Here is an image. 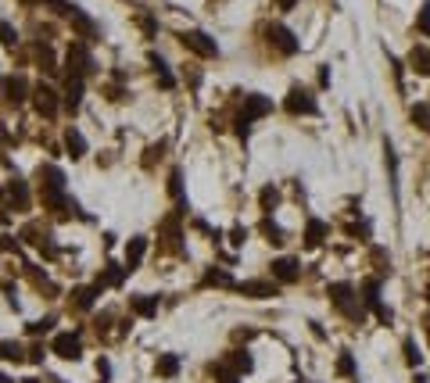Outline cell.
I'll use <instances>...</instances> for the list:
<instances>
[{
  "mask_svg": "<svg viewBox=\"0 0 430 383\" xmlns=\"http://www.w3.org/2000/svg\"><path fill=\"white\" fill-rule=\"evenodd\" d=\"M413 383H430V376H427V373H416V376H413Z\"/></svg>",
  "mask_w": 430,
  "mask_h": 383,
  "instance_id": "obj_45",
  "label": "cell"
},
{
  "mask_svg": "<svg viewBox=\"0 0 430 383\" xmlns=\"http://www.w3.org/2000/svg\"><path fill=\"white\" fill-rule=\"evenodd\" d=\"M423 294H427V305H430V283H427V290H423Z\"/></svg>",
  "mask_w": 430,
  "mask_h": 383,
  "instance_id": "obj_47",
  "label": "cell"
},
{
  "mask_svg": "<svg viewBox=\"0 0 430 383\" xmlns=\"http://www.w3.org/2000/svg\"><path fill=\"white\" fill-rule=\"evenodd\" d=\"M169 194L176 197L183 204V183H180V168H172V176H169Z\"/></svg>",
  "mask_w": 430,
  "mask_h": 383,
  "instance_id": "obj_35",
  "label": "cell"
},
{
  "mask_svg": "<svg viewBox=\"0 0 430 383\" xmlns=\"http://www.w3.org/2000/svg\"><path fill=\"white\" fill-rule=\"evenodd\" d=\"M4 197L15 201L18 208H26V204H29V190H26V183H22V179H11L8 190H4Z\"/></svg>",
  "mask_w": 430,
  "mask_h": 383,
  "instance_id": "obj_22",
  "label": "cell"
},
{
  "mask_svg": "<svg viewBox=\"0 0 430 383\" xmlns=\"http://www.w3.org/2000/svg\"><path fill=\"white\" fill-rule=\"evenodd\" d=\"M327 237H330V226L322 222V219H309V226H305V247H319Z\"/></svg>",
  "mask_w": 430,
  "mask_h": 383,
  "instance_id": "obj_13",
  "label": "cell"
},
{
  "mask_svg": "<svg viewBox=\"0 0 430 383\" xmlns=\"http://www.w3.org/2000/svg\"><path fill=\"white\" fill-rule=\"evenodd\" d=\"M129 305H133V312H137V315L150 319V315L158 312V297H150V294H137V297H133V301H129Z\"/></svg>",
  "mask_w": 430,
  "mask_h": 383,
  "instance_id": "obj_21",
  "label": "cell"
},
{
  "mask_svg": "<svg viewBox=\"0 0 430 383\" xmlns=\"http://www.w3.org/2000/svg\"><path fill=\"white\" fill-rule=\"evenodd\" d=\"M0 383H11V380H8V376H4V373H0Z\"/></svg>",
  "mask_w": 430,
  "mask_h": 383,
  "instance_id": "obj_48",
  "label": "cell"
},
{
  "mask_svg": "<svg viewBox=\"0 0 430 383\" xmlns=\"http://www.w3.org/2000/svg\"><path fill=\"white\" fill-rule=\"evenodd\" d=\"M416 33H423L430 39V0H427V4H420V11H416Z\"/></svg>",
  "mask_w": 430,
  "mask_h": 383,
  "instance_id": "obj_32",
  "label": "cell"
},
{
  "mask_svg": "<svg viewBox=\"0 0 430 383\" xmlns=\"http://www.w3.org/2000/svg\"><path fill=\"white\" fill-rule=\"evenodd\" d=\"M51 326H54V319H40V323H33V326H29V333H47Z\"/></svg>",
  "mask_w": 430,
  "mask_h": 383,
  "instance_id": "obj_40",
  "label": "cell"
},
{
  "mask_svg": "<svg viewBox=\"0 0 430 383\" xmlns=\"http://www.w3.org/2000/svg\"><path fill=\"white\" fill-rule=\"evenodd\" d=\"M54 8L64 15V18H69V22L83 33V36H97V22H94V18L90 15H86L83 8H76V4H69V0H54Z\"/></svg>",
  "mask_w": 430,
  "mask_h": 383,
  "instance_id": "obj_4",
  "label": "cell"
},
{
  "mask_svg": "<svg viewBox=\"0 0 430 383\" xmlns=\"http://www.w3.org/2000/svg\"><path fill=\"white\" fill-rule=\"evenodd\" d=\"M180 373V355H162L158 358V376H176Z\"/></svg>",
  "mask_w": 430,
  "mask_h": 383,
  "instance_id": "obj_30",
  "label": "cell"
},
{
  "mask_svg": "<svg viewBox=\"0 0 430 383\" xmlns=\"http://www.w3.org/2000/svg\"><path fill=\"white\" fill-rule=\"evenodd\" d=\"M180 44H183L187 51H194V54H201V57H219V44H215L208 33H201V29L180 33Z\"/></svg>",
  "mask_w": 430,
  "mask_h": 383,
  "instance_id": "obj_3",
  "label": "cell"
},
{
  "mask_svg": "<svg viewBox=\"0 0 430 383\" xmlns=\"http://www.w3.org/2000/svg\"><path fill=\"white\" fill-rule=\"evenodd\" d=\"M244 118H266V115H273V100L266 97V93H248L244 97V112H241Z\"/></svg>",
  "mask_w": 430,
  "mask_h": 383,
  "instance_id": "obj_12",
  "label": "cell"
},
{
  "mask_svg": "<svg viewBox=\"0 0 430 383\" xmlns=\"http://www.w3.org/2000/svg\"><path fill=\"white\" fill-rule=\"evenodd\" d=\"M64 147H69L72 158H83V154H86V140H83V133L76 130V125H69V130H64Z\"/></svg>",
  "mask_w": 430,
  "mask_h": 383,
  "instance_id": "obj_20",
  "label": "cell"
},
{
  "mask_svg": "<svg viewBox=\"0 0 430 383\" xmlns=\"http://www.w3.org/2000/svg\"><path fill=\"white\" fill-rule=\"evenodd\" d=\"M33 104H36V112H40V115H47V118H54L58 108H61V104H58V93H54L51 87H43V82L33 90Z\"/></svg>",
  "mask_w": 430,
  "mask_h": 383,
  "instance_id": "obj_11",
  "label": "cell"
},
{
  "mask_svg": "<svg viewBox=\"0 0 430 383\" xmlns=\"http://www.w3.org/2000/svg\"><path fill=\"white\" fill-rule=\"evenodd\" d=\"M144 251H147V237H133V240H129V247H126V269H129V272L140 265Z\"/></svg>",
  "mask_w": 430,
  "mask_h": 383,
  "instance_id": "obj_15",
  "label": "cell"
},
{
  "mask_svg": "<svg viewBox=\"0 0 430 383\" xmlns=\"http://www.w3.org/2000/svg\"><path fill=\"white\" fill-rule=\"evenodd\" d=\"M101 294V287L94 283V287H79V290H72V297H76V308H94V297Z\"/></svg>",
  "mask_w": 430,
  "mask_h": 383,
  "instance_id": "obj_25",
  "label": "cell"
},
{
  "mask_svg": "<svg viewBox=\"0 0 430 383\" xmlns=\"http://www.w3.org/2000/svg\"><path fill=\"white\" fill-rule=\"evenodd\" d=\"M284 112L287 115H319V104H316V97H312V90H305V87H291L287 90V100H284Z\"/></svg>",
  "mask_w": 430,
  "mask_h": 383,
  "instance_id": "obj_2",
  "label": "cell"
},
{
  "mask_svg": "<svg viewBox=\"0 0 430 383\" xmlns=\"http://www.w3.org/2000/svg\"><path fill=\"white\" fill-rule=\"evenodd\" d=\"M409 122H413L416 130L430 133V104H427V100H416V104H409Z\"/></svg>",
  "mask_w": 430,
  "mask_h": 383,
  "instance_id": "obj_14",
  "label": "cell"
},
{
  "mask_svg": "<svg viewBox=\"0 0 430 383\" xmlns=\"http://www.w3.org/2000/svg\"><path fill=\"white\" fill-rule=\"evenodd\" d=\"M126 272H129V269H122V265H115V262H108L104 272H101V280H97V287H119V283L126 280Z\"/></svg>",
  "mask_w": 430,
  "mask_h": 383,
  "instance_id": "obj_17",
  "label": "cell"
},
{
  "mask_svg": "<svg viewBox=\"0 0 430 383\" xmlns=\"http://www.w3.org/2000/svg\"><path fill=\"white\" fill-rule=\"evenodd\" d=\"M22 4H36V0H22Z\"/></svg>",
  "mask_w": 430,
  "mask_h": 383,
  "instance_id": "obj_49",
  "label": "cell"
},
{
  "mask_svg": "<svg viewBox=\"0 0 430 383\" xmlns=\"http://www.w3.org/2000/svg\"><path fill=\"white\" fill-rule=\"evenodd\" d=\"M226 362H230V366H233L237 373H251V366H255L248 351H230V358H226Z\"/></svg>",
  "mask_w": 430,
  "mask_h": 383,
  "instance_id": "obj_29",
  "label": "cell"
},
{
  "mask_svg": "<svg viewBox=\"0 0 430 383\" xmlns=\"http://www.w3.org/2000/svg\"><path fill=\"white\" fill-rule=\"evenodd\" d=\"M319 87H330V69H319Z\"/></svg>",
  "mask_w": 430,
  "mask_h": 383,
  "instance_id": "obj_42",
  "label": "cell"
},
{
  "mask_svg": "<svg viewBox=\"0 0 430 383\" xmlns=\"http://www.w3.org/2000/svg\"><path fill=\"white\" fill-rule=\"evenodd\" d=\"M51 351H54L58 358L76 362V358L83 355V340H79V333H58V337H54V344H51Z\"/></svg>",
  "mask_w": 430,
  "mask_h": 383,
  "instance_id": "obj_7",
  "label": "cell"
},
{
  "mask_svg": "<svg viewBox=\"0 0 430 383\" xmlns=\"http://www.w3.org/2000/svg\"><path fill=\"white\" fill-rule=\"evenodd\" d=\"M212 373L219 376V383H241V373H237V369L230 366V362H215Z\"/></svg>",
  "mask_w": 430,
  "mask_h": 383,
  "instance_id": "obj_27",
  "label": "cell"
},
{
  "mask_svg": "<svg viewBox=\"0 0 430 383\" xmlns=\"http://www.w3.org/2000/svg\"><path fill=\"white\" fill-rule=\"evenodd\" d=\"M402 355H405V366H409V369H420V366H423V351H420V344H416L413 337L402 340Z\"/></svg>",
  "mask_w": 430,
  "mask_h": 383,
  "instance_id": "obj_18",
  "label": "cell"
},
{
  "mask_svg": "<svg viewBox=\"0 0 430 383\" xmlns=\"http://www.w3.org/2000/svg\"><path fill=\"white\" fill-rule=\"evenodd\" d=\"M79 104H83V79L72 75V79H69V90H64V108L79 112Z\"/></svg>",
  "mask_w": 430,
  "mask_h": 383,
  "instance_id": "obj_19",
  "label": "cell"
},
{
  "mask_svg": "<svg viewBox=\"0 0 430 383\" xmlns=\"http://www.w3.org/2000/svg\"><path fill=\"white\" fill-rule=\"evenodd\" d=\"M276 201H280V190H276V186H266V190H262V208H266V211H273V208H276Z\"/></svg>",
  "mask_w": 430,
  "mask_h": 383,
  "instance_id": "obj_36",
  "label": "cell"
},
{
  "mask_svg": "<svg viewBox=\"0 0 430 383\" xmlns=\"http://www.w3.org/2000/svg\"><path fill=\"white\" fill-rule=\"evenodd\" d=\"M423 330H427V340H430V315L423 319Z\"/></svg>",
  "mask_w": 430,
  "mask_h": 383,
  "instance_id": "obj_46",
  "label": "cell"
},
{
  "mask_svg": "<svg viewBox=\"0 0 430 383\" xmlns=\"http://www.w3.org/2000/svg\"><path fill=\"white\" fill-rule=\"evenodd\" d=\"M29 358H33V362H43V348H40V344H36V348H33V351H29Z\"/></svg>",
  "mask_w": 430,
  "mask_h": 383,
  "instance_id": "obj_44",
  "label": "cell"
},
{
  "mask_svg": "<svg viewBox=\"0 0 430 383\" xmlns=\"http://www.w3.org/2000/svg\"><path fill=\"white\" fill-rule=\"evenodd\" d=\"M0 358L4 362H22L26 351H22V344H15V340H0Z\"/></svg>",
  "mask_w": 430,
  "mask_h": 383,
  "instance_id": "obj_28",
  "label": "cell"
},
{
  "mask_svg": "<svg viewBox=\"0 0 430 383\" xmlns=\"http://www.w3.org/2000/svg\"><path fill=\"white\" fill-rule=\"evenodd\" d=\"M337 376H348V380H355V376H359L352 351H341V355H337Z\"/></svg>",
  "mask_w": 430,
  "mask_h": 383,
  "instance_id": "obj_26",
  "label": "cell"
},
{
  "mask_svg": "<svg viewBox=\"0 0 430 383\" xmlns=\"http://www.w3.org/2000/svg\"><path fill=\"white\" fill-rule=\"evenodd\" d=\"M233 290H241L244 297H255V301H266V297H276L280 294L276 280H244V283H237Z\"/></svg>",
  "mask_w": 430,
  "mask_h": 383,
  "instance_id": "obj_6",
  "label": "cell"
},
{
  "mask_svg": "<svg viewBox=\"0 0 430 383\" xmlns=\"http://www.w3.org/2000/svg\"><path fill=\"white\" fill-rule=\"evenodd\" d=\"M201 287H237V283H233V276H230L226 269H208L205 280H201Z\"/></svg>",
  "mask_w": 430,
  "mask_h": 383,
  "instance_id": "obj_23",
  "label": "cell"
},
{
  "mask_svg": "<svg viewBox=\"0 0 430 383\" xmlns=\"http://www.w3.org/2000/svg\"><path fill=\"white\" fill-rule=\"evenodd\" d=\"M384 165H387V176H391V190H395V197H398V154H395L391 140H384Z\"/></svg>",
  "mask_w": 430,
  "mask_h": 383,
  "instance_id": "obj_16",
  "label": "cell"
},
{
  "mask_svg": "<svg viewBox=\"0 0 430 383\" xmlns=\"http://www.w3.org/2000/svg\"><path fill=\"white\" fill-rule=\"evenodd\" d=\"M262 233H266V237H269V244H284V229H280L269 215L262 219Z\"/></svg>",
  "mask_w": 430,
  "mask_h": 383,
  "instance_id": "obj_33",
  "label": "cell"
},
{
  "mask_svg": "<svg viewBox=\"0 0 430 383\" xmlns=\"http://www.w3.org/2000/svg\"><path fill=\"white\" fill-rule=\"evenodd\" d=\"M150 65L158 69V79H162V87H165V90L172 87V82H176V79L169 75V65H165V57H162V54H150Z\"/></svg>",
  "mask_w": 430,
  "mask_h": 383,
  "instance_id": "obj_31",
  "label": "cell"
},
{
  "mask_svg": "<svg viewBox=\"0 0 430 383\" xmlns=\"http://www.w3.org/2000/svg\"><path fill=\"white\" fill-rule=\"evenodd\" d=\"M405 65L416 75H430V44H413L405 54Z\"/></svg>",
  "mask_w": 430,
  "mask_h": 383,
  "instance_id": "obj_10",
  "label": "cell"
},
{
  "mask_svg": "<svg viewBox=\"0 0 430 383\" xmlns=\"http://www.w3.org/2000/svg\"><path fill=\"white\" fill-rule=\"evenodd\" d=\"M4 93H8L11 104H22V100H26V79H22V75H11V79L4 82Z\"/></svg>",
  "mask_w": 430,
  "mask_h": 383,
  "instance_id": "obj_24",
  "label": "cell"
},
{
  "mask_svg": "<svg viewBox=\"0 0 430 383\" xmlns=\"http://www.w3.org/2000/svg\"><path fill=\"white\" fill-rule=\"evenodd\" d=\"M327 294H330V301H334V308L348 319V323H362V315H366V305H359V294H355V287L348 283V280H341V283H330L327 287Z\"/></svg>",
  "mask_w": 430,
  "mask_h": 383,
  "instance_id": "obj_1",
  "label": "cell"
},
{
  "mask_svg": "<svg viewBox=\"0 0 430 383\" xmlns=\"http://www.w3.org/2000/svg\"><path fill=\"white\" fill-rule=\"evenodd\" d=\"M348 233H352V237L370 240V222H366V219H362V222H352V226H348Z\"/></svg>",
  "mask_w": 430,
  "mask_h": 383,
  "instance_id": "obj_39",
  "label": "cell"
},
{
  "mask_svg": "<svg viewBox=\"0 0 430 383\" xmlns=\"http://www.w3.org/2000/svg\"><path fill=\"white\" fill-rule=\"evenodd\" d=\"M0 44H4L8 51H15V47H18V33H15L8 22H0Z\"/></svg>",
  "mask_w": 430,
  "mask_h": 383,
  "instance_id": "obj_34",
  "label": "cell"
},
{
  "mask_svg": "<svg viewBox=\"0 0 430 383\" xmlns=\"http://www.w3.org/2000/svg\"><path fill=\"white\" fill-rule=\"evenodd\" d=\"M269 269H273V280L276 283H298L301 280V262L298 258H276Z\"/></svg>",
  "mask_w": 430,
  "mask_h": 383,
  "instance_id": "obj_9",
  "label": "cell"
},
{
  "mask_svg": "<svg viewBox=\"0 0 430 383\" xmlns=\"http://www.w3.org/2000/svg\"><path fill=\"white\" fill-rule=\"evenodd\" d=\"M244 240H248V229H244V226H233V229H230V244H233V247H244Z\"/></svg>",
  "mask_w": 430,
  "mask_h": 383,
  "instance_id": "obj_37",
  "label": "cell"
},
{
  "mask_svg": "<svg viewBox=\"0 0 430 383\" xmlns=\"http://www.w3.org/2000/svg\"><path fill=\"white\" fill-rule=\"evenodd\" d=\"M140 26H144L147 36H155V18H147V15H144V18H140Z\"/></svg>",
  "mask_w": 430,
  "mask_h": 383,
  "instance_id": "obj_41",
  "label": "cell"
},
{
  "mask_svg": "<svg viewBox=\"0 0 430 383\" xmlns=\"http://www.w3.org/2000/svg\"><path fill=\"white\" fill-rule=\"evenodd\" d=\"M266 36H269V44L280 51V54H284V57H294L298 54V39H294V33L287 29V26H280V22H269L266 26Z\"/></svg>",
  "mask_w": 430,
  "mask_h": 383,
  "instance_id": "obj_5",
  "label": "cell"
},
{
  "mask_svg": "<svg viewBox=\"0 0 430 383\" xmlns=\"http://www.w3.org/2000/svg\"><path fill=\"white\" fill-rule=\"evenodd\" d=\"M294 4H298V0H276V8H280V11H291Z\"/></svg>",
  "mask_w": 430,
  "mask_h": 383,
  "instance_id": "obj_43",
  "label": "cell"
},
{
  "mask_svg": "<svg viewBox=\"0 0 430 383\" xmlns=\"http://www.w3.org/2000/svg\"><path fill=\"white\" fill-rule=\"evenodd\" d=\"M36 57H40V65L47 69V72H58V69H54V54H51L47 47H40V51H36Z\"/></svg>",
  "mask_w": 430,
  "mask_h": 383,
  "instance_id": "obj_38",
  "label": "cell"
},
{
  "mask_svg": "<svg viewBox=\"0 0 430 383\" xmlns=\"http://www.w3.org/2000/svg\"><path fill=\"white\" fill-rule=\"evenodd\" d=\"M69 72L79 75V79L94 72V57H90V51H86L83 44H72L69 47Z\"/></svg>",
  "mask_w": 430,
  "mask_h": 383,
  "instance_id": "obj_8",
  "label": "cell"
}]
</instances>
